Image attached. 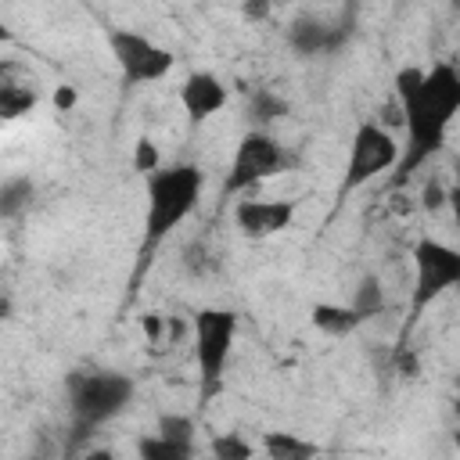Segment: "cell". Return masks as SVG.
Instances as JSON below:
<instances>
[{
    "mask_svg": "<svg viewBox=\"0 0 460 460\" xmlns=\"http://www.w3.org/2000/svg\"><path fill=\"white\" fill-rule=\"evenodd\" d=\"M295 219V201H280V198H248L234 205V223L244 237L259 241V237H273L280 230H288Z\"/></svg>",
    "mask_w": 460,
    "mask_h": 460,
    "instance_id": "obj_9",
    "label": "cell"
},
{
    "mask_svg": "<svg viewBox=\"0 0 460 460\" xmlns=\"http://www.w3.org/2000/svg\"><path fill=\"white\" fill-rule=\"evenodd\" d=\"M288 165H295V155L277 137H270L266 129H248L241 137L234 158H230L223 190L226 194H241V190H248V187H255V183L284 172Z\"/></svg>",
    "mask_w": 460,
    "mask_h": 460,
    "instance_id": "obj_6",
    "label": "cell"
},
{
    "mask_svg": "<svg viewBox=\"0 0 460 460\" xmlns=\"http://www.w3.org/2000/svg\"><path fill=\"white\" fill-rule=\"evenodd\" d=\"M456 374H460V363H456Z\"/></svg>",
    "mask_w": 460,
    "mask_h": 460,
    "instance_id": "obj_29",
    "label": "cell"
},
{
    "mask_svg": "<svg viewBox=\"0 0 460 460\" xmlns=\"http://www.w3.org/2000/svg\"><path fill=\"white\" fill-rule=\"evenodd\" d=\"M395 93L406 122V144L395 169H399V180H406L435 151H442L449 126L460 115V72L446 61L431 68H402L395 75Z\"/></svg>",
    "mask_w": 460,
    "mask_h": 460,
    "instance_id": "obj_1",
    "label": "cell"
},
{
    "mask_svg": "<svg viewBox=\"0 0 460 460\" xmlns=\"http://www.w3.org/2000/svg\"><path fill=\"white\" fill-rule=\"evenodd\" d=\"M349 305L359 313V320H374V316H381V313H385V305H388L381 280H377L374 273H367V277L359 280V288H356V295H352V302H349Z\"/></svg>",
    "mask_w": 460,
    "mask_h": 460,
    "instance_id": "obj_18",
    "label": "cell"
},
{
    "mask_svg": "<svg viewBox=\"0 0 460 460\" xmlns=\"http://www.w3.org/2000/svg\"><path fill=\"white\" fill-rule=\"evenodd\" d=\"M54 104H58V108H72V104H75V93H72V86H58V93H54Z\"/></svg>",
    "mask_w": 460,
    "mask_h": 460,
    "instance_id": "obj_23",
    "label": "cell"
},
{
    "mask_svg": "<svg viewBox=\"0 0 460 460\" xmlns=\"http://www.w3.org/2000/svg\"><path fill=\"white\" fill-rule=\"evenodd\" d=\"M453 442H456V446H460V431H456V435H453Z\"/></svg>",
    "mask_w": 460,
    "mask_h": 460,
    "instance_id": "obj_28",
    "label": "cell"
},
{
    "mask_svg": "<svg viewBox=\"0 0 460 460\" xmlns=\"http://www.w3.org/2000/svg\"><path fill=\"white\" fill-rule=\"evenodd\" d=\"M133 377L119 370H75L68 377V410H72V428L75 442L93 435V428L108 424L133 402Z\"/></svg>",
    "mask_w": 460,
    "mask_h": 460,
    "instance_id": "obj_3",
    "label": "cell"
},
{
    "mask_svg": "<svg viewBox=\"0 0 460 460\" xmlns=\"http://www.w3.org/2000/svg\"><path fill=\"white\" fill-rule=\"evenodd\" d=\"M190 334H194V359L201 370V395L208 399L212 392H219L223 370L230 363L234 338H237V313L219 309V305H205L194 313Z\"/></svg>",
    "mask_w": 460,
    "mask_h": 460,
    "instance_id": "obj_4",
    "label": "cell"
},
{
    "mask_svg": "<svg viewBox=\"0 0 460 460\" xmlns=\"http://www.w3.org/2000/svg\"><path fill=\"white\" fill-rule=\"evenodd\" d=\"M460 288V248L420 237L413 244V291H410V327L420 320V313L442 298L446 291Z\"/></svg>",
    "mask_w": 460,
    "mask_h": 460,
    "instance_id": "obj_5",
    "label": "cell"
},
{
    "mask_svg": "<svg viewBox=\"0 0 460 460\" xmlns=\"http://www.w3.org/2000/svg\"><path fill=\"white\" fill-rule=\"evenodd\" d=\"M309 316H313V327L331 334V338H345L363 323L352 305H338V302H316Z\"/></svg>",
    "mask_w": 460,
    "mask_h": 460,
    "instance_id": "obj_14",
    "label": "cell"
},
{
    "mask_svg": "<svg viewBox=\"0 0 460 460\" xmlns=\"http://www.w3.org/2000/svg\"><path fill=\"white\" fill-rule=\"evenodd\" d=\"M40 93L29 79H18L14 65H4V75H0V115L4 119H18V115H29L36 108Z\"/></svg>",
    "mask_w": 460,
    "mask_h": 460,
    "instance_id": "obj_12",
    "label": "cell"
},
{
    "mask_svg": "<svg viewBox=\"0 0 460 460\" xmlns=\"http://www.w3.org/2000/svg\"><path fill=\"white\" fill-rule=\"evenodd\" d=\"M205 176L194 162H172L147 176V208H144V252H155L194 208L201 198Z\"/></svg>",
    "mask_w": 460,
    "mask_h": 460,
    "instance_id": "obj_2",
    "label": "cell"
},
{
    "mask_svg": "<svg viewBox=\"0 0 460 460\" xmlns=\"http://www.w3.org/2000/svg\"><path fill=\"white\" fill-rule=\"evenodd\" d=\"M456 187H460V162H456Z\"/></svg>",
    "mask_w": 460,
    "mask_h": 460,
    "instance_id": "obj_27",
    "label": "cell"
},
{
    "mask_svg": "<svg viewBox=\"0 0 460 460\" xmlns=\"http://www.w3.org/2000/svg\"><path fill=\"white\" fill-rule=\"evenodd\" d=\"M158 435L180 438V442H194V420L183 417V413H165V417H158Z\"/></svg>",
    "mask_w": 460,
    "mask_h": 460,
    "instance_id": "obj_20",
    "label": "cell"
},
{
    "mask_svg": "<svg viewBox=\"0 0 460 460\" xmlns=\"http://www.w3.org/2000/svg\"><path fill=\"white\" fill-rule=\"evenodd\" d=\"M133 169H137L140 176H151V172H158V169H162L155 140H147V137H140V140H137V147H133Z\"/></svg>",
    "mask_w": 460,
    "mask_h": 460,
    "instance_id": "obj_21",
    "label": "cell"
},
{
    "mask_svg": "<svg viewBox=\"0 0 460 460\" xmlns=\"http://www.w3.org/2000/svg\"><path fill=\"white\" fill-rule=\"evenodd\" d=\"M180 104L190 122H205L226 104V86L216 72H190L180 86Z\"/></svg>",
    "mask_w": 460,
    "mask_h": 460,
    "instance_id": "obj_11",
    "label": "cell"
},
{
    "mask_svg": "<svg viewBox=\"0 0 460 460\" xmlns=\"http://www.w3.org/2000/svg\"><path fill=\"white\" fill-rule=\"evenodd\" d=\"M244 14L248 18H266L270 14V4H244Z\"/></svg>",
    "mask_w": 460,
    "mask_h": 460,
    "instance_id": "obj_25",
    "label": "cell"
},
{
    "mask_svg": "<svg viewBox=\"0 0 460 460\" xmlns=\"http://www.w3.org/2000/svg\"><path fill=\"white\" fill-rule=\"evenodd\" d=\"M137 456L140 460H194V442H180V438H165V435H144L137 442Z\"/></svg>",
    "mask_w": 460,
    "mask_h": 460,
    "instance_id": "obj_15",
    "label": "cell"
},
{
    "mask_svg": "<svg viewBox=\"0 0 460 460\" xmlns=\"http://www.w3.org/2000/svg\"><path fill=\"white\" fill-rule=\"evenodd\" d=\"M341 40H349V29L327 25V22L316 18V14H298V18L288 25V47H291L298 58L331 54V50L341 47Z\"/></svg>",
    "mask_w": 460,
    "mask_h": 460,
    "instance_id": "obj_10",
    "label": "cell"
},
{
    "mask_svg": "<svg viewBox=\"0 0 460 460\" xmlns=\"http://www.w3.org/2000/svg\"><path fill=\"white\" fill-rule=\"evenodd\" d=\"M108 50L122 72L126 86H140V83H158L172 72V50H165L162 43H155L144 32L133 29H111L108 32Z\"/></svg>",
    "mask_w": 460,
    "mask_h": 460,
    "instance_id": "obj_8",
    "label": "cell"
},
{
    "mask_svg": "<svg viewBox=\"0 0 460 460\" xmlns=\"http://www.w3.org/2000/svg\"><path fill=\"white\" fill-rule=\"evenodd\" d=\"M83 460H119L111 449H86V456Z\"/></svg>",
    "mask_w": 460,
    "mask_h": 460,
    "instance_id": "obj_26",
    "label": "cell"
},
{
    "mask_svg": "<svg viewBox=\"0 0 460 460\" xmlns=\"http://www.w3.org/2000/svg\"><path fill=\"white\" fill-rule=\"evenodd\" d=\"M399 158H402V147L395 144V137H392L381 122H374V119L359 122L356 133H352V144H349V162H345V176H341V194L359 190V187L370 183L374 176H381V172H388L392 165H399Z\"/></svg>",
    "mask_w": 460,
    "mask_h": 460,
    "instance_id": "obj_7",
    "label": "cell"
},
{
    "mask_svg": "<svg viewBox=\"0 0 460 460\" xmlns=\"http://www.w3.org/2000/svg\"><path fill=\"white\" fill-rule=\"evenodd\" d=\"M280 115H288V101H284L280 93H273V90H266V86L252 90V97H248V119H252L259 129L270 126V122H277Z\"/></svg>",
    "mask_w": 460,
    "mask_h": 460,
    "instance_id": "obj_17",
    "label": "cell"
},
{
    "mask_svg": "<svg viewBox=\"0 0 460 460\" xmlns=\"http://www.w3.org/2000/svg\"><path fill=\"white\" fill-rule=\"evenodd\" d=\"M449 208H453V219H456V230H460V187L456 183L449 187Z\"/></svg>",
    "mask_w": 460,
    "mask_h": 460,
    "instance_id": "obj_24",
    "label": "cell"
},
{
    "mask_svg": "<svg viewBox=\"0 0 460 460\" xmlns=\"http://www.w3.org/2000/svg\"><path fill=\"white\" fill-rule=\"evenodd\" d=\"M208 453H212V460H252V456H255L252 442H248L241 431H223V435H216V438L208 442Z\"/></svg>",
    "mask_w": 460,
    "mask_h": 460,
    "instance_id": "obj_19",
    "label": "cell"
},
{
    "mask_svg": "<svg viewBox=\"0 0 460 460\" xmlns=\"http://www.w3.org/2000/svg\"><path fill=\"white\" fill-rule=\"evenodd\" d=\"M420 201H424V208H428V212H435V208L449 205V187H442L438 180H428V183H424V190H420Z\"/></svg>",
    "mask_w": 460,
    "mask_h": 460,
    "instance_id": "obj_22",
    "label": "cell"
},
{
    "mask_svg": "<svg viewBox=\"0 0 460 460\" xmlns=\"http://www.w3.org/2000/svg\"><path fill=\"white\" fill-rule=\"evenodd\" d=\"M262 453H266V460H316L320 446L313 438L295 435V431H266Z\"/></svg>",
    "mask_w": 460,
    "mask_h": 460,
    "instance_id": "obj_13",
    "label": "cell"
},
{
    "mask_svg": "<svg viewBox=\"0 0 460 460\" xmlns=\"http://www.w3.org/2000/svg\"><path fill=\"white\" fill-rule=\"evenodd\" d=\"M32 194H36V187L29 183V176L4 180V187H0V216L4 219H18L32 205Z\"/></svg>",
    "mask_w": 460,
    "mask_h": 460,
    "instance_id": "obj_16",
    "label": "cell"
}]
</instances>
